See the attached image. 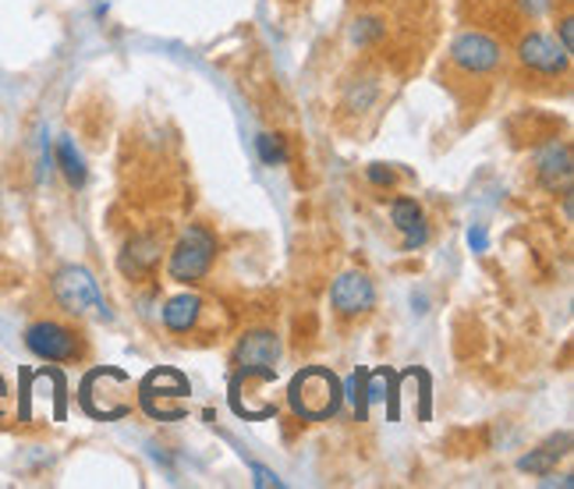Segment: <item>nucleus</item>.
<instances>
[{
    "instance_id": "obj_19",
    "label": "nucleus",
    "mask_w": 574,
    "mask_h": 489,
    "mask_svg": "<svg viewBox=\"0 0 574 489\" xmlns=\"http://www.w3.org/2000/svg\"><path fill=\"white\" fill-rule=\"evenodd\" d=\"M369 181L379 185V188H390V185H394V170L383 167V164H373V167H369Z\"/></svg>"
},
{
    "instance_id": "obj_18",
    "label": "nucleus",
    "mask_w": 574,
    "mask_h": 489,
    "mask_svg": "<svg viewBox=\"0 0 574 489\" xmlns=\"http://www.w3.org/2000/svg\"><path fill=\"white\" fill-rule=\"evenodd\" d=\"M426 242H429V227H426V224L411 227V231L405 234V252H415V248H422Z\"/></svg>"
},
{
    "instance_id": "obj_12",
    "label": "nucleus",
    "mask_w": 574,
    "mask_h": 489,
    "mask_svg": "<svg viewBox=\"0 0 574 489\" xmlns=\"http://www.w3.org/2000/svg\"><path fill=\"white\" fill-rule=\"evenodd\" d=\"M159 263V242L156 238H132L124 245V256H121V270L124 274H146V270H153V266Z\"/></svg>"
},
{
    "instance_id": "obj_21",
    "label": "nucleus",
    "mask_w": 574,
    "mask_h": 489,
    "mask_svg": "<svg viewBox=\"0 0 574 489\" xmlns=\"http://www.w3.org/2000/svg\"><path fill=\"white\" fill-rule=\"evenodd\" d=\"M561 46H564L567 54L574 51V22H571V19L561 22Z\"/></svg>"
},
{
    "instance_id": "obj_4",
    "label": "nucleus",
    "mask_w": 574,
    "mask_h": 489,
    "mask_svg": "<svg viewBox=\"0 0 574 489\" xmlns=\"http://www.w3.org/2000/svg\"><path fill=\"white\" fill-rule=\"evenodd\" d=\"M280 358V341L269 330H255L242 344H238L234 362H238V376H263V380H274L277 369L274 362Z\"/></svg>"
},
{
    "instance_id": "obj_15",
    "label": "nucleus",
    "mask_w": 574,
    "mask_h": 489,
    "mask_svg": "<svg viewBox=\"0 0 574 489\" xmlns=\"http://www.w3.org/2000/svg\"><path fill=\"white\" fill-rule=\"evenodd\" d=\"M255 153H260V160L266 167H280L287 160V146H284V138L280 135H260L255 138Z\"/></svg>"
},
{
    "instance_id": "obj_17",
    "label": "nucleus",
    "mask_w": 574,
    "mask_h": 489,
    "mask_svg": "<svg viewBox=\"0 0 574 489\" xmlns=\"http://www.w3.org/2000/svg\"><path fill=\"white\" fill-rule=\"evenodd\" d=\"M383 29H379V22L376 19H362V22H355V43H365V40H373V36H379Z\"/></svg>"
},
{
    "instance_id": "obj_16",
    "label": "nucleus",
    "mask_w": 574,
    "mask_h": 489,
    "mask_svg": "<svg viewBox=\"0 0 574 489\" xmlns=\"http://www.w3.org/2000/svg\"><path fill=\"white\" fill-rule=\"evenodd\" d=\"M252 476H255V486H260V489H269V486L280 489V486H284V482L277 479V471H269V468H263V465H252Z\"/></svg>"
},
{
    "instance_id": "obj_7",
    "label": "nucleus",
    "mask_w": 574,
    "mask_h": 489,
    "mask_svg": "<svg viewBox=\"0 0 574 489\" xmlns=\"http://www.w3.org/2000/svg\"><path fill=\"white\" fill-rule=\"evenodd\" d=\"M451 60L468 75H486L500 65V46L483 33H465L451 46Z\"/></svg>"
},
{
    "instance_id": "obj_1",
    "label": "nucleus",
    "mask_w": 574,
    "mask_h": 489,
    "mask_svg": "<svg viewBox=\"0 0 574 489\" xmlns=\"http://www.w3.org/2000/svg\"><path fill=\"white\" fill-rule=\"evenodd\" d=\"M287 401H291V412L306 422H327L341 412L344 390L341 380L323 366H309L301 369L291 387H287Z\"/></svg>"
},
{
    "instance_id": "obj_6",
    "label": "nucleus",
    "mask_w": 574,
    "mask_h": 489,
    "mask_svg": "<svg viewBox=\"0 0 574 489\" xmlns=\"http://www.w3.org/2000/svg\"><path fill=\"white\" fill-rule=\"evenodd\" d=\"M330 305L338 309L341 315H362L376 305V288L373 280L365 277L362 270L341 274L330 288Z\"/></svg>"
},
{
    "instance_id": "obj_14",
    "label": "nucleus",
    "mask_w": 574,
    "mask_h": 489,
    "mask_svg": "<svg viewBox=\"0 0 574 489\" xmlns=\"http://www.w3.org/2000/svg\"><path fill=\"white\" fill-rule=\"evenodd\" d=\"M390 220H394V227L397 231H411V227H419L422 224V207L415 199H394V207H390Z\"/></svg>"
},
{
    "instance_id": "obj_11",
    "label": "nucleus",
    "mask_w": 574,
    "mask_h": 489,
    "mask_svg": "<svg viewBox=\"0 0 574 489\" xmlns=\"http://www.w3.org/2000/svg\"><path fill=\"white\" fill-rule=\"evenodd\" d=\"M199 312H202L199 294H178L164 305V326L170 334H188V330H196Z\"/></svg>"
},
{
    "instance_id": "obj_9",
    "label": "nucleus",
    "mask_w": 574,
    "mask_h": 489,
    "mask_svg": "<svg viewBox=\"0 0 574 489\" xmlns=\"http://www.w3.org/2000/svg\"><path fill=\"white\" fill-rule=\"evenodd\" d=\"M571 149L564 142H550L547 149L536 156V170H539V181L550 188V192H571Z\"/></svg>"
},
{
    "instance_id": "obj_3",
    "label": "nucleus",
    "mask_w": 574,
    "mask_h": 489,
    "mask_svg": "<svg viewBox=\"0 0 574 489\" xmlns=\"http://www.w3.org/2000/svg\"><path fill=\"white\" fill-rule=\"evenodd\" d=\"M213 256H217V238H213V234L206 227H188V234L170 252L167 270H170L174 280L196 284V280H202L206 274H210Z\"/></svg>"
},
{
    "instance_id": "obj_22",
    "label": "nucleus",
    "mask_w": 574,
    "mask_h": 489,
    "mask_svg": "<svg viewBox=\"0 0 574 489\" xmlns=\"http://www.w3.org/2000/svg\"><path fill=\"white\" fill-rule=\"evenodd\" d=\"M4 393H8V387H4V380H0V398H4Z\"/></svg>"
},
{
    "instance_id": "obj_5",
    "label": "nucleus",
    "mask_w": 574,
    "mask_h": 489,
    "mask_svg": "<svg viewBox=\"0 0 574 489\" xmlns=\"http://www.w3.org/2000/svg\"><path fill=\"white\" fill-rule=\"evenodd\" d=\"M25 348L46 362H71L78 358V337L75 330L46 320V323H32L25 330Z\"/></svg>"
},
{
    "instance_id": "obj_13",
    "label": "nucleus",
    "mask_w": 574,
    "mask_h": 489,
    "mask_svg": "<svg viewBox=\"0 0 574 489\" xmlns=\"http://www.w3.org/2000/svg\"><path fill=\"white\" fill-rule=\"evenodd\" d=\"M57 164H60V175L68 178V185H75V188L86 185V160L78 156L71 138H60L57 142Z\"/></svg>"
},
{
    "instance_id": "obj_10",
    "label": "nucleus",
    "mask_w": 574,
    "mask_h": 489,
    "mask_svg": "<svg viewBox=\"0 0 574 489\" xmlns=\"http://www.w3.org/2000/svg\"><path fill=\"white\" fill-rule=\"evenodd\" d=\"M567 451H571V433H561V436L547 440V444H542L539 451L525 454L521 462H518V468L529 471V476H550V471L556 468V462H561V457H567Z\"/></svg>"
},
{
    "instance_id": "obj_8",
    "label": "nucleus",
    "mask_w": 574,
    "mask_h": 489,
    "mask_svg": "<svg viewBox=\"0 0 574 489\" xmlns=\"http://www.w3.org/2000/svg\"><path fill=\"white\" fill-rule=\"evenodd\" d=\"M518 57H521L525 68H532L539 75H561V71H567V60H571V54L564 51V46H556L550 36H542V33L525 36L521 46H518Z\"/></svg>"
},
{
    "instance_id": "obj_2",
    "label": "nucleus",
    "mask_w": 574,
    "mask_h": 489,
    "mask_svg": "<svg viewBox=\"0 0 574 489\" xmlns=\"http://www.w3.org/2000/svg\"><path fill=\"white\" fill-rule=\"evenodd\" d=\"M54 298L64 312L71 315H86L96 312L107 320V305H103V294H100V284L96 277L86 270V266H64V270L54 274Z\"/></svg>"
},
{
    "instance_id": "obj_20",
    "label": "nucleus",
    "mask_w": 574,
    "mask_h": 489,
    "mask_svg": "<svg viewBox=\"0 0 574 489\" xmlns=\"http://www.w3.org/2000/svg\"><path fill=\"white\" fill-rule=\"evenodd\" d=\"M468 245H472V252H486L489 248V234H486V227H472L468 231Z\"/></svg>"
}]
</instances>
